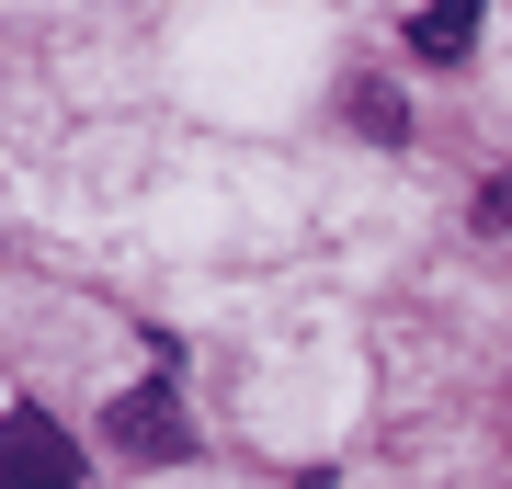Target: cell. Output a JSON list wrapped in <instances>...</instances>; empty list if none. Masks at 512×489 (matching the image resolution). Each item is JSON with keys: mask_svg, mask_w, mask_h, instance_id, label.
<instances>
[{"mask_svg": "<svg viewBox=\"0 0 512 489\" xmlns=\"http://www.w3.org/2000/svg\"><path fill=\"white\" fill-rule=\"evenodd\" d=\"M69 478H80V455H69V433H57L46 410L0 421V489H69Z\"/></svg>", "mask_w": 512, "mask_h": 489, "instance_id": "6da1fadb", "label": "cell"}, {"mask_svg": "<svg viewBox=\"0 0 512 489\" xmlns=\"http://www.w3.org/2000/svg\"><path fill=\"white\" fill-rule=\"evenodd\" d=\"M103 433L137 455V467H171V455H183V399H171V387H126V399L103 410Z\"/></svg>", "mask_w": 512, "mask_h": 489, "instance_id": "7a4b0ae2", "label": "cell"}, {"mask_svg": "<svg viewBox=\"0 0 512 489\" xmlns=\"http://www.w3.org/2000/svg\"><path fill=\"white\" fill-rule=\"evenodd\" d=\"M410 46H421V57H467V46H478V12H467V0H456V12H421Z\"/></svg>", "mask_w": 512, "mask_h": 489, "instance_id": "3957f363", "label": "cell"}]
</instances>
